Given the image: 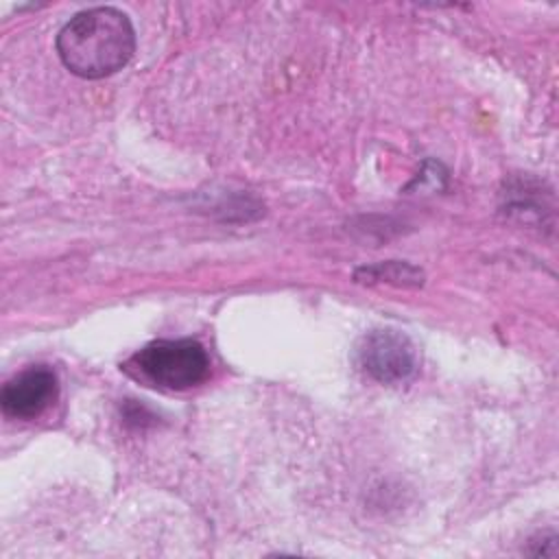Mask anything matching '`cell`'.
I'll list each match as a JSON object with an SVG mask.
<instances>
[{"instance_id": "cell-1", "label": "cell", "mask_w": 559, "mask_h": 559, "mask_svg": "<svg viewBox=\"0 0 559 559\" xmlns=\"http://www.w3.org/2000/svg\"><path fill=\"white\" fill-rule=\"evenodd\" d=\"M61 63L81 79H103L122 70L135 52L129 15L116 7H94L72 15L57 35Z\"/></svg>"}, {"instance_id": "cell-2", "label": "cell", "mask_w": 559, "mask_h": 559, "mask_svg": "<svg viewBox=\"0 0 559 559\" xmlns=\"http://www.w3.org/2000/svg\"><path fill=\"white\" fill-rule=\"evenodd\" d=\"M124 369L153 386L188 391L207 378L210 358L194 338H157L140 347Z\"/></svg>"}, {"instance_id": "cell-3", "label": "cell", "mask_w": 559, "mask_h": 559, "mask_svg": "<svg viewBox=\"0 0 559 559\" xmlns=\"http://www.w3.org/2000/svg\"><path fill=\"white\" fill-rule=\"evenodd\" d=\"M356 365L380 384H400L417 373L419 349L397 330H371L356 345Z\"/></svg>"}, {"instance_id": "cell-4", "label": "cell", "mask_w": 559, "mask_h": 559, "mask_svg": "<svg viewBox=\"0 0 559 559\" xmlns=\"http://www.w3.org/2000/svg\"><path fill=\"white\" fill-rule=\"evenodd\" d=\"M59 380L46 365H33L13 376L0 393V406L7 417L37 419L57 400Z\"/></svg>"}]
</instances>
